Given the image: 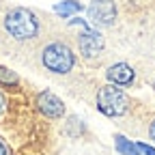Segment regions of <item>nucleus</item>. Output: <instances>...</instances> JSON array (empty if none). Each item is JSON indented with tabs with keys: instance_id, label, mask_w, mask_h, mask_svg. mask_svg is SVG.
<instances>
[{
	"instance_id": "f257e3e1",
	"label": "nucleus",
	"mask_w": 155,
	"mask_h": 155,
	"mask_svg": "<svg viewBox=\"0 0 155 155\" xmlns=\"http://www.w3.org/2000/svg\"><path fill=\"white\" fill-rule=\"evenodd\" d=\"M5 26L15 39H30L37 35V19L26 9H13L5 17Z\"/></svg>"
},
{
	"instance_id": "f03ea898",
	"label": "nucleus",
	"mask_w": 155,
	"mask_h": 155,
	"mask_svg": "<svg viewBox=\"0 0 155 155\" xmlns=\"http://www.w3.org/2000/svg\"><path fill=\"white\" fill-rule=\"evenodd\" d=\"M97 106H99V110L106 116H121V114H125V110L129 106V99L121 88L104 86L99 91V95H97Z\"/></svg>"
},
{
	"instance_id": "7ed1b4c3",
	"label": "nucleus",
	"mask_w": 155,
	"mask_h": 155,
	"mask_svg": "<svg viewBox=\"0 0 155 155\" xmlns=\"http://www.w3.org/2000/svg\"><path fill=\"white\" fill-rule=\"evenodd\" d=\"M43 65L54 73H67L73 67V54L63 43H52L43 50Z\"/></svg>"
},
{
	"instance_id": "20e7f679",
	"label": "nucleus",
	"mask_w": 155,
	"mask_h": 155,
	"mask_svg": "<svg viewBox=\"0 0 155 155\" xmlns=\"http://www.w3.org/2000/svg\"><path fill=\"white\" fill-rule=\"evenodd\" d=\"M88 17L95 24L110 26L116 19V7L112 0H93V5L88 7Z\"/></svg>"
},
{
	"instance_id": "39448f33",
	"label": "nucleus",
	"mask_w": 155,
	"mask_h": 155,
	"mask_svg": "<svg viewBox=\"0 0 155 155\" xmlns=\"http://www.w3.org/2000/svg\"><path fill=\"white\" fill-rule=\"evenodd\" d=\"M37 106H39V110H41L45 116H50V119H56V116H63L65 114L63 101L58 99L54 93H48V91L37 97Z\"/></svg>"
},
{
	"instance_id": "423d86ee",
	"label": "nucleus",
	"mask_w": 155,
	"mask_h": 155,
	"mask_svg": "<svg viewBox=\"0 0 155 155\" xmlns=\"http://www.w3.org/2000/svg\"><path fill=\"white\" fill-rule=\"evenodd\" d=\"M104 48V39L99 32H84L80 37V50L86 58H93L95 54H99Z\"/></svg>"
},
{
	"instance_id": "0eeeda50",
	"label": "nucleus",
	"mask_w": 155,
	"mask_h": 155,
	"mask_svg": "<svg viewBox=\"0 0 155 155\" xmlns=\"http://www.w3.org/2000/svg\"><path fill=\"white\" fill-rule=\"evenodd\" d=\"M108 80H110L112 84H121V86L131 84V82H134V69H131L129 65H125V63L112 65V67L108 69Z\"/></svg>"
},
{
	"instance_id": "6e6552de",
	"label": "nucleus",
	"mask_w": 155,
	"mask_h": 155,
	"mask_svg": "<svg viewBox=\"0 0 155 155\" xmlns=\"http://www.w3.org/2000/svg\"><path fill=\"white\" fill-rule=\"evenodd\" d=\"M116 151L123 155H140V149L136 144H131L129 140H125L123 136H116Z\"/></svg>"
},
{
	"instance_id": "1a4fd4ad",
	"label": "nucleus",
	"mask_w": 155,
	"mask_h": 155,
	"mask_svg": "<svg viewBox=\"0 0 155 155\" xmlns=\"http://www.w3.org/2000/svg\"><path fill=\"white\" fill-rule=\"evenodd\" d=\"M80 11V5L78 2H65V5H58L56 7V13H61V15H71V13H78Z\"/></svg>"
},
{
	"instance_id": "9d476101",
	"label": "nucleus",
	"mask_w": 155,
	"mask_h": 155,
	"mask_svg": "<svg viewBox=\"0 0 155 155\" xmlns=\"http://www.w3.org/2000/svg\"><path fill=\"white\" fill-rule=\"evenodd\" d=\"M0 82H2V84H15L17 82V75L13 71L5 69V67H0Z\"/></svg>"
},
{
	"instance_id": "9b49d317",
	"label": "nucleus",
	"mask_w": 155,
	"mask_h": 155,
	"mask_svg": "<svg viewBox=\"0 0 155 155\" xmlns=\"http://www.w3.org/2000/svg\"><path fill=\"white\" fill-rule=\"evenodd\" d=\"M138 149H140L144 155H155V149H151L149 144H138Z\"/></svg>"
},
{
	"instance_id": "f8f14e48",
	"label": "nucleus",
	"mask_w": 155,
	"mask_h": 155,
	"mask_svg": "<svg viewBox=\"0 0 155 155\" xmlns=\"http://www.w3.org/2000/svg\"><path fill=\"white\" fill-rule=\"evenodd\" d=\"M149 134H151V140H155V121L151 123V129H149Z\"/></svg>"
},
{
	"instance_id": "ddd939ff",
	"label": "nucleus",
	"mask_w": 155,
	"mask_h": 155,
	"mask_svg": "<svg viewBox=\"0 0 155 155\" xmlns=\"http://www.w3.org/2000/svg\"><path fill=\"white\" fill-rule=\"evenodd\" d=\"M2 110H5V97L0 95V114H2Z\"/></svg>"
},
{
	"instance_id": "4468645a",
	"label": "nucleus",
	"mask_w": 155,
	"mask_h": 155,
	"mask_svg": "<svg viewBox=\"0 0 155 155\" xmlns=\"http://www.w3.org/2000/svg\"><path fill=\"white\" fill-rule=\"evenodd\" d=\"M0 155H7V147H5L2 142H0Z\"/></svg>"
}]
</instances>
